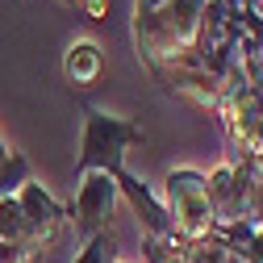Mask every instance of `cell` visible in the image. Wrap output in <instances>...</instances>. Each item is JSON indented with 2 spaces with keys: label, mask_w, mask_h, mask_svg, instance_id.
<instances>
[{
  "label": "cell",
  "mask_w": 263,
  "mask_h": 263,
  "mask_svg": "<svg viewBox=\"0 0 263 263\" xmlns=\"http://www.w3.org/2000/svg\"><path fill=\"white\" fill-rule=\"evenodd\" d=\"M209 0H134V46L146 67L176 63L196 50Z\"/></svg>",
  "instance_id": "obj_1"
},
{
  "label": "cell",
  "mask_w": 263,
  "mask_h": 263,
  "mask_svg": "<svg viewBox=\"0 0 263 263\" xmlns=\"http://www.w3.org/2000/svg\"><path fill=\"white\" fill-rule=\"evenodd\" d=\"M134 142H142V125L88 105L84 109V146H80V159H76V180L92 176V172H105V176L121 172V163H125Z\"/></svg>",
  "instance_id": "obj_2"
},
{
  "label": "cell",
  "mask_w": 263,
  "mask_h": 263,
  "mask_svg": "<svg viewBox=\"0 0 263 263\" xmlns=\"http://www.w3.org/2000/svg\"><path fill=\"white\" fill-rule=\"evenodd\" d=\"M163 209L172 217V230L184 247L213 238V213H209V184L205 172L176 167L163 180Z\"/></svg>",
  "instance_id": "obj_3"
},
{
  "label": "cell",
  "mask_w": 263,
  "mask_h": 263,
  "mask_svg": "<svg viewBox=\"0 0 263 263\" xmlns=\"http://www.w3.org/2000/svg\"><path fill=\"white\" fill-rule=\"evenodd\" d=\"M209 184V213H213V234L226 226L247 221V201H251V167L247 159H226L205 176Z\"/></svg>",
  "instance_id": "obj_4"
},
{
  "label": "cell",
  "mask_w": 263,
  "mask_h": 263,
  "mask_svg": "<svg viewBox=\"0 0 263 263\" xmlns=\"http://www.w3.org/2000/svg\"><path fill=\"white\" fill-rule=\"evenodd\" d=\"M121 201L117 192V180L105 176V172H92V176H80V188H76V201H71V226H76V238L88 242L92 234L109 230V217Z\"/></svg>",
  "instance_id": "obj_5"
},
{
  "label": "cell",
  "mask_w": 263,
  "mask_h": 263,
  "mask_svg": "<svg viewBox=\"0 0 263 263\" xmlns=\"http://www.w3.org/2000/svg\"><path fill=\"white\" fill-rule=\"evenodd\" d=\"M17 205H21V213H25V247H29V255L50 251V247L59 242V234H63V221H67L63 205L54 201V196H50L38 180L21 184Z\"/></svg>",
  "instance_id": "obj_6"
},
{
  "label": "cell",
  "mask_w": 263,
  "mask_h": 263,
  "mask_svg": "<svg viewBox=\"0 0 263 263\" xmlns=\"http://www.w3.org/2000/svg\"><path fill=\"white\" fill-rule=\"evenodd\" d=\"M155 80L159 84H167L176 96H188L192 105H201V109H217V101H221V88H217V80L196 63V54H188V59H176V63H155Z\"/></svg>",
  "instance_id": "obj_7"
},
{
  "label": "cell",
  "mask_w": 263,
  "mask_h": 263,
  "mask_svg": "<svg viewBox=\"0 0 263 263\" xmlns=\"http://www.w3.org/2000/svg\"><path fill=\"white\" fill-rule=\"evenodd\" d=\"M113 180H117V192H121V201L129 205V213L138 217L142 238H176L172 217H167V209H163V201H159V196H155L138 176H129V172L121 167V172H113Z\"/></svg>",
  "instance_id": "obj_8"
},
{
  "label": "cell",
  "mask_w": 263,
  "mask_h": 263,
  "mask_svg": "<svg viewBox=\"0 0 263 263\" xmlns=\"http://www.w3.org/2000/svg\"><path fill=\"white\" fill-rule=\"evenodd\" d=\"M105 71V54L101 46H96L92 38H76L67 46V54H63V76H67L71 88H92L96 80H101Z\"/></svg>",
  "instance_id": "obj_9"
},
{
  "label": "cell",
  "mask_w": 263,
  "mask_h": 263,
  "mask_svg": "<svg viewBox=\"0 0 263 263\" xmlns=\"http://www.w3.org/2000/svg\"><path fill=\"white\" fill-rule=\"evenodd\" d=\"M0 242H13V247H25V213L17 205V196H5L0 201ZM29 251V247H25Z\"/></svg>",
  "instance_id": "obj_10"
},
{
  "label": "cell",
  "mask_w": 263,
  "mask_h": 263,
  "mask_svg": "<svg viewBox=\"0 0 263 263\" xmlns=\"http://www.w3.org/2000/svg\"><path fill=\"white\" fill-rule=\"evenodd\" d=\"M29 180H34L29 176V159L13 151L5 163H0V201H5V196H17L21 184H29Z\"/></svg>",
  "instance_id": "obj_11"
},
{
  "label": "cell",
  "mask_w": 263,
  "mask_h": 263,
  "mask_svg": "<svg viewBox=\"0 0 263 263\" xmlns=\"http://www.w3.org/2000/svg\"><path fill=\"white\" fill-rule=\"evenodd\" d=\"M76 263H117V238H113V230H101V234H92V238L80 247Z\"/></svg>",
  "instance_id": "obj_12"
},
{
  "label": "cell",
  "mask_w": 263,
  "mask_h": 263,
  "mask_svg": "<svg viewBox=\"0 0 263 263\" xmlns=\"http://www.w3.org/2000/svg\"><path fill=\"white\" fill-rule=\"evenodd\" d=\"M184 255H188V263H242L234 251H230L221 238H205V242H192V247H184Z\"/></svg>",
  "instance_id": "obj_13"
},
{
  "label": "cell",
  "mask_w": 263,
  "mask_h": 263,
  "mask_svg": "<svg viewBox=\"0 0 263 263\" xmlns=\"http://www.w3.org/2000/svg\"><path fill=\"white\" fill-rule=\"evenodd\" d=\"M234 255H238L242 263H263V226H255V230H251V238H247Z\"/></svg>",
  "instance_id": "obj_14"
},
{
  "label": "cell",
  "mask_w": 263,
  "mask_h": 263,
  "mask_svg": "<svg viewBox=\"0 0 263 263\" xmlns=\"http://www.w3.org/2000/svg\"><path fill=\"white\" fill-rule=\"evenodd\" d=\"M80 13L88 21H105L109 17V0H80Z\"/></svg>",
  "instance_id": "obj_15"
},
{
  "label": "cell",
  "mask_w": 263,
  "mask_h": 263,
  "mask_svg": "<svg viewBox=\"0 0 263 263\" xmlns=\"http://www.w3.org/2000/svg\"><path fill=\"white\" fill-rule=\"evenodd\" d=\"M34 255H29L25 247H13V242H0V263H29Z\"/></svg>",
  "instance_id": "obj_16"
},
{
  "label": "cell",
  "mask_w": 263,
  "mask_h": 263,
  "mask_svg": "<svg viewBox=\"0 0 263 263\" xmlns=\"http://www.w3.org/2000/svg\"><path fill=\"white\" fill-rule=\"evenodd\" d=\"M9 155H13V151H9V142H0V163H5Z\"/></svg>",
  "instance_id": "obj_17"
},
{
  "label": "cell",
  "mask_w": 263,
  "mask_h": 263,
  "mask_svg": "<svg viewBox=\"0 0 263 263\" xmlns=\"http://www.w3.org/2000/svg\"><path fill=\"white\" fill-rule=\"evenodd\" d=\"M59 5H67V9H80V0H59Z\"/></svg>",
  "instance_id": "obj_18"
},
{
  "label": "cell",
  "mask_w": 263,
  "mask_h": 263,
  "mask_svg": "<svg viewBox=\"0 0 263 263\" xmlns=\"http://www.w3.org/2000/svg\"><path fill=\"white\" fill-rule=\"evenodd\" d=\"M117 263H125V259H117Z\"/></svg>",
  "instance_id": "obj_19"
}]
</instances>
